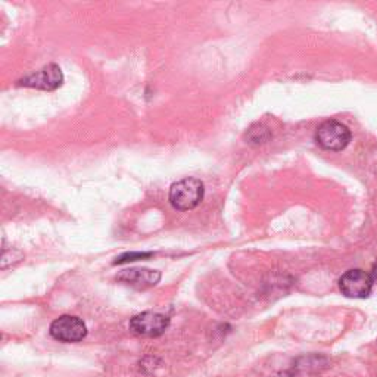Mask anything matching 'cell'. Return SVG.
I'll return each mask as SVG.
<instances>
[{
    "instance_id": "6da1fadb",
    "label": "cell",
    "mask_w": 377,
    "mask_h": 377,
    "mask_svg": "<svg viewBox=\"0 0 377 377\" xmlns=\"http://www.w3.org/2000/svg\"><path fill=\"white\" fill-rule=\"evenodd\" d=\"M203 183L195 177H185L170 189V202L171 205L179 211L195 209L203 199Z\"/></svg>"
},
{
    "instance_id": "7a4b0ae2",
    "label": "cell",
    "mask_w": 377,
    "mask_h": 377,
    "mask_svg": "<svg viewBox=\"0 0 377 377\" xmlns=\"http://www.w3.org/2000/svg\"><path fill=\"white\" fill-rule=\"evenodd\" d=\"M315 141L325 150H343L351 141V131L342 122L336 119L324 121L315 131Z\"/></svg>"
},
{
    "instance_id": "3957f363",
    "label": "cell",
    "mask_w": 377,
    "mask_h": 377,
    "mask_svg": "<svg viewBox=\"0 0 377 377\" xmlns=\"http://www.w3.org/2000/svg\"><path fill=\"white\" fill-rule=\"evenodd\" d=\"M373 277L372 274L361 269L348 270L339 279L341 292L348 298L354 299H364L369 298L373 289Z\"/></svg>"
},
{
    "instance_id": "277c9868",
    "label": "cell",
    "mask_w": 377,
    "mask_h": 377,
    "mask_svg": "<svg viewBox=\"0 0 377 377\" xmlns=\"http://www.w3.org/2000/svg\"><path fill=\"white\" fill-rule=\"evenodd\" d=\"M50 334L59 342L76 343L86 338L87 328L84 321L76 315H62L50 324Z\"/></svg>"
},
{
    "instance_id": "5b68a950",
    "label": "cell",
    "mask_w": 377,
    "mask_h": 377,
    "mask_svg": "<svg viewBox=\"0 0 377 377\" xmlns=\"http://www.w3.org/2000/svg\"><path fill=\"white\" fill-rule=\"evenodd\" d=\"M18 83L21 86H25V87L52 91V90H56L58 87L62 86L64 74L56 64H49L40 71H36V73L24 77L23 80H19Z\"/></svg>"
},
{
    "instance_id": "8992f818",
    "label": "cell",
    "mask_w": 377,
    "mask_h": 377,
    "mask_svg": "<svg viewBox=\"0 0 377 377\" xmlns=\"http://www.w3.org/2000/svg\"><path fill=\"white\" fill-rule=\"evenodd\" d=\"M170 324V319L164 314L146 311L135 315L130 321V328L141 336H159L164 333Z\"/></svg>"
},
{
    "instance_id": "52a82bcc",
    "label": "cell",
    "mask_w": 377,
    "mask_h": 377,
    "mask_svg": "<svg viewBox=\"0 0 377 377\" xmlns=\"http://www.w3.org/2000/svg\"><path fill=\"white\" fill-rule=\"evenodd\" d=\"M117 280L130 284L136 289H148L155 286L161 280V273L149 269H130L122 270L117 276Z\"/></svg>"
},
{
    "instance_id": "ba28073f",
    "label": "cell",
    "mask_w": 377,
    "mask_h": 377,
    "mask_svg": "<svg viewBox=\"0 0 377 377\" xmlns=\"http://www.w3.org/2000/svg\"><path fill=\"white\" fill-rule=\"evenodd\" d=\"M152 253H144V252H131V253H126V255L119 257L115 264H121V262H128V261H136V260H144V258H148L150 257Z\"/></svg>"
},
{
    "instance_id": "9c48e42d",
    "label": "cell",
    "mask_w": 377,
    "mask_h": 377,
    "mask_svg": "<svg viewBox=\"0 0 377 377\" xmlns=\"http://www.w3.org/2000/svg\"><path fill=\"white\" fill-rule=\"evenodd\" d=\"M372 277L373 280L377 282V261L373 264V269H372Z\"/></svg>"
}]
</instances>
